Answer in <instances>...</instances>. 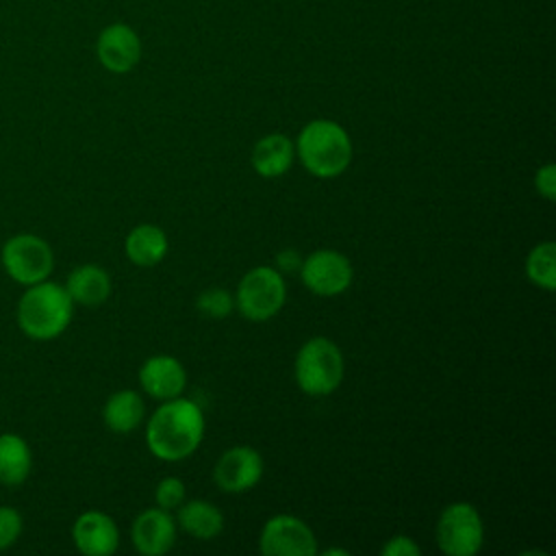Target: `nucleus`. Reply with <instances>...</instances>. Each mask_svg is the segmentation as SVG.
Listing matches in <instances>:
<instances>
[{
	"label": "nucleus",
	"instance_id": "nucleus-1",
	"mask_svg": "<svg viewBox=\"0 0 556 556\" xmlns=\"http://www.w3.org/2000/svg\"><path fill=\"white\" fill-rule=\"evenodd\" d=\"M202 408L187 397L163 400L146 424L148 450L167 463L191 456L204 437Z\"/></svg>",
	"mask_w": 556,
	"mask_h": 556
},
{
	"label": "nucleus",
	"instance_id": "nucleus-2",
	"mask_svg": "<svg viewBox=\"0 0 556 556\" xmlns=\"http://www.w3.org/2000/svg\"><path fill=\"white\" fill-rule=\"evenodd\" d=\"M74 302L63 285L41 280L22 293L17 302V326L35 341H50L63 334L72 321Z\"/></svg>",
	"mask_w": 556,
	"mask_h": 556
},
{
	"label": "nucleus",
	"instance_id": "nucleus-3",
	"mask_svg": "<svg viewBox=\"0 0 556 556\" xmlns=\"http://www.w3.org/2000/svg\"><path fill=\"white\" fill-rule=\"evenodd\" d=\"M293 146L304 169L317 178H337L352 163V139L341 124L330 119L308 122Z\"/></svg>",
	"mask_w": 556,
	"mask_h": 556
},
{
	"label": "nucleus",
	"instance_id": "nucleus-4",
	"mask_svg": "<svg viewBox=\"0 0 556 556\" xmlns=\"http://www.w3.org/2000/svg\"><path fill=\"white\" fill-rule=\"evenodd\" d=\"M293 374L298 387L308 395H328L339 389L345 365L343 354L328 337H313L295 354Z\"/></svg>",
	"mask_w": 556,
	"mask_h": 556
},
{
	"label": "nucleus",
	"instance_id": "nucleus-5",
	"mask_svg": "<svg viewBox=\"0 0 556 556\" xmlns=\"http://www.w3.org/2000/svg\"><path fill=\"white\" fill-rule=\"evenodd\" d=\"M287 285L276 267L258 265L250 269L237 285L235 308L250 321H267L282 308Z\"/></svg>",
	"mask_w": 556,
	"mask_h": 556
},
{
	"label": "nucleus",
	"instance_id": "nucleus-6",
	"mask_svg": "<svg viewBox=\"0 0 556 556\" xmlns=\"http://www.w3.org/2000/svg\"><path fill=\"white\" fill-rule=\"evenodd\" d=\"M0 263L11 280L22 287H30L50 278L54 269V254L46 239L30 232H20L4 241Z\"/></svg>",
	"mask_w": 556,
	"mask_h": 556
},
{
	"label": "nucleus",
	"instance_id": "nucleus-7",
	"mask_svg": "<svg viewBox=\"0 0 556 556\" xmlns=\"http://www.w3.org/2000/svg\"><path fill=\"white\" fill-rule=\"evenodd\" d=\"M437 545L447 556H476L484 543V523L469 502L447 504L434 528Z\"/></svg>",
	"mask_w": 556,
	"mask_h": 556
},
{
	"label": "nucleus",
	"instance_id": "nucleus-8",
	"mask_svg": "<svg viewBox=\"0 0 556 556\" xmlns=\"http://www.w3.org/2000/svg\"><path fill=\"white\" fill-rule=\"evenodd\" d=\"M258 549L265 556H315L317 539L313 530L295 515H274L265 521Z\"/></svg>",
	"mask_w": 556,
	"mask_h": 556
},
{
	"label": "nucleus",
	"instance_id": "nucleus-9",
	"mask_svg": "<svg viewBox=\"0 0 556 556\" xmlns=\"http://www.w3.org/2000/svg\"><path fill=\"white\" fill-rule=\"evenodd\" d=\"M300 276L308 291L324 298H332L343 293L352 285L354 269L345 254L324 248L302 258Z\"/></svg>",
	"mask_w": 556,
	"mask_h": 556
},
{
	"label": "nucleus",
	"instance_id": "nucleus-10",
	"mask_svg": "<svg viewBox=\"0 0 556 556\" xmlns=\"http://www.w3.org/2000/svg\"><path fill=\"white\" fill-rule=\"evenodd\" d=\"M263 476V458L250 445H235L226 450L215 463V484L226 493H243L258 484Z\"/></svg>",
	"mask_w": 556,
	"mask_h": 556
},
{
	"label": "nucleus",
	"instance_id": "nucleus-11",
	"mask_svg": "<svg viewBox=\"0 0 556 556\" xmlns=\"http://www.w3.org/2000/svg\"><path fill=\"white\" fill-rule=\"evenodd\" d=\"M72 541L85 556H111L119 545V530L111 515L85 510L72 526Z\"/></svg>",
	"mask_w": 556,
	"mask_h": 556
},
{
	"label": "nucleus",
	"instance_id": "nucleus-12",
	"mask_svg": "<svg viewBox=\"0 0 556 556\" xmlns=\"http://www.w3.org/2000/svg\"><path fill=\"white\" fill-rule=\"evenodd\" d=\"M132 545L143 556H163L176 543V521L174 517L154 506L135 517L130 528Z\"/></svg>",
	"mask_w": 556,
	"mask_h": 556
},
{
	"label": "nucleus",
	"instance_id": "nucleus-13",
	"mask_svg": "<svg viewBox=\"0 0 556 556\" xmlns=\"http://www.w3.org/2000/svg\"><path fill=\"white\" fill-rule=\"evenodd\" d=\"M96 52L100 63L113 72L124 74L130 72L141 59V41L137 33L126 24L106 26L96 43Z\"/></svg>",
	"mask_w": 556,
	"mask_h": 556
},
{
	"label": "nucleus",
	"instance_id": "nucleus-14",
	"mask_svg": "<svg viewBox=\"0 0 556 556\" xmlns=\"http://www.w3.org/2000/svg\"><path fill=\"white\" fill-rule=\"evenodd\" d=\"M139 384L154 400H172L185 391L187 371L178 358L156 354L139 367Z\"/></svg>",
	"mask_w": 556,
	"mask_h": 556
},
{
	"label": "nucleus",
	"instance_id": "nucleus-15",
	"mask_svg": "<svg viewBox=\"0 0 556 556\" xmlns=\"http://www.w3.org/2000/svg\"><path fill=\"white\" fill-rule=\"evenodd\" d=\"M295 159L293 141L282 132L261 137L252 148V167L263 178H278L287 174Z\"/></svg>",
	"mask_w": 556,
	"mask_h": 556
},
{
	"label": "nucleus",
	"instance_id": "nucleus-16",
	"mask_svg": "<svg viewBox=\"0 0 556 556\" xmlns=\"http://www.w3.org/2000/svg\"><path fill=\"white\" fill-rule=\"evenodd\" d=\"M63 287L74 304L98 306L111 295V276L100 265L87 263L72 269Z\"/></svg>",
	"mask_w": 556,
	"mask_h": 556
},
{
	"label": "nucleus",
	"instance_id": "nucleus-17",
	"mask_svg": "<svg viewBox=\"0 0 556 556\" xmlns=\"http://www.w3.org/2000/svg\"><path fill=\"white\" fill-rule=\"evenodd\" d=\"M143 417H146L143 400L132 389L115 391L113 395H109V400L104 402V408H102L104 426L117 434L132 432L143 421Z\"/></svg>",
	"mask_w": 556,
	"mask_h": 556
},
{
	"label": "nucleus",
	"instance_id": "nucleus-18",
	"mask_svg": "<svg viewBox=\"0 0 556 556\" xmlns=\"http://www.w3.org/2000/svg\"><path fill=\"white\" fill-rule=\"evenodd\" d=\"M124 252L132 265L152 267L165 258L167 237L154 224H139L128 232L124 241Z\"/></svg>",
	"mask_w": 556,
	"mask_h": 556
},
{
	"label": "nucleus",
	"instance_id": "nucleus-19",
	"mask_svg": "<svg viewBox=\"0 0 556 556\" xmlns=\"http://www.w3.org/2000/svg\"><path fill=\"white\" fill-rule=\"evenodd\" d=\"M178 526L200 539V541H208V539H215L222 530H224V515L222 510L206 502V500H189V502H182L178 508Z\"/></svg>",
	"mask_w": 556,
	"mask_h": 556
},
{
	"label": "nucleus",
	"instance_id": "nucleus-20",
	"mask_svg": "<svg viewBox=\"0 0 556 556\" xmlns=\"http://www.w3.org/2000/svg\"><path fill=\"white\" fill-rule=\"evenodd\" d=\"M30 469L33 454L28 443L15 432L0 434V484L20 486L30 476Z\"/></svg>",
	"mask_w": 556,
	"mask_h": 556
},
{
	"label": "nucleus",
	"instance_id": "nucleus-21",
	"mask_svg": "<svg viewBox=\"0 0 556 556\" xmlns=\"http://www.w3.org/2000/svg\"><path fill=\"white\" fill-rule=\"evenodd\" d=\"M526 274L532 285L545 291L556 289V245L554 241L536 243L526 258Z\"/></svg>",
	"mask_w": 556,
	"mask_h": 556
},
{
	"label": "nucleus",
	"instance_id": "nucleus-22",
	"mask_svg": "<svg viewBox=\"0 0 556 556\" xmlns=\"http://www.w3.org/2000/svg\"><path fill=\"white\" fill-rule=\"evenodd\" d=\"M195 306L198 311L204 315V317H211V319H224L232 313L235 308V293L222 289V287H211V289H204L198 300H195Z\"/></svg>",
	"mask_w": 556,
	"mask_h": 556
},
{
	"label": "nucleus",
	"instance_id": "nucleus-23",
	"mask_svg": "<svg viewBox=\"0 0 556 556\" xmlns=\"http://www.w3.org/2000/svg\"><path fill=\"white\" fill-rule=\"evenodd\" d=\"M185 495H187L185 482H182L180 478H176V476L163 478V480L156 484V489H154L156 506L163 508V510H167V513L176 510V508L185 502Z\"/></svg>",
	"mask_w": 556,
	"mask_h": 556
},
{
	"label": "nucleus",
	"instance_id": "nucleus-24",
	"mask_svg": "<svg viewBox=\"0 0 556 556\" xmlns=\"http://www.w3.org/2000/svg\"><path fill=\"white\" fill-rule=\"evenodd\" d=\"M24 530L22 515L11 506H0V552L11 547Z\"/></svg>",
	"mask_w": 556,
	"mask_h": 556
},
{
	"label": "nucleus",
	"instance_id": "nucleus-25",
	"mask_svg": "<svg viewBox=\"0 0 556 556\" xmlns=\"http://www.w3.org/2000/svg\"><path fill=\"white\" fill-rule=\"evenodd\" d=\"M534 189L541 198H545L549 202L556 200V165L554 163H545L543 167L536 169Z\"/></svg>",
	"mask_w": 556,
	"mask_h": 556
},
{
	"label": "nucleus",
	"instance_id": "nucleus-26",
	"mask_svg": "<svg viewBox=\"0 0 556 556\" xmlns=\"http://www.w3.org/2000/svg\"><path fill=\"white\" fill-rule=\"evenodd\" d=\"M380 554L384 556H419L421 547L406 534H395L391 536L382 547Z\"/></svg>",
	"mask_w": 556,
	"mask_h": 556
},
{
	"label": "nucleus",
	"instance_id": "nucleus-27",
	"mask_svg": "<svg viewBox=\"0 0 556 556\" xmlns=\"http://www.w3.org/2000/svg\"><path fill=\"white\" fill-rule=\"evenodd\" d=\"M302 265V256L295 250H282L276 254V269L278 271H295Z\"/></svg>",
	"mask_w": 556,
	"mask_h": 556
},
{
	"label": "nucleus",
	"instance_id": "nucleus-28",
	"mask_svg": "<svg viewBox=\"0 0 556 556\" xmlns=\"http://www.w3.org/2000/svg\"><path fill=\"white\" fill-rule=\"evenodd\" d=\"M324 556H330V554H339V556H348V549H337V547H328L321 552Z\"/></svg>",
	"mask_w": 556,
	"mask_h": 556
}]
</instances>
